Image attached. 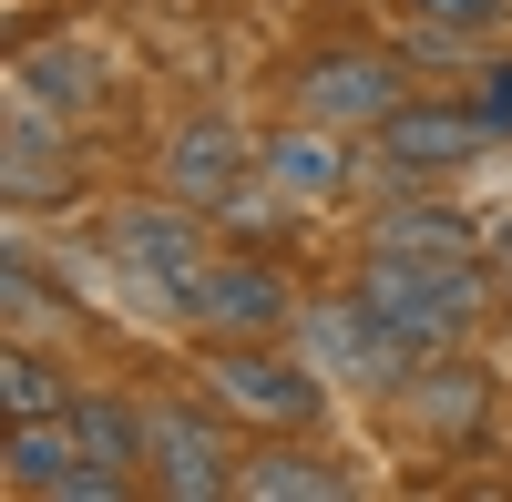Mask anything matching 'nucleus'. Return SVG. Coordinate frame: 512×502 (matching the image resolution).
Wrapping results in <instances>:
<instances>
[{"mask_svg": "<svg viewBox=\"0 0 512 502\" xmlns=\"http://www.w3.org/2000/svg\"><path fill=\"white\" fill-rule=\"evenodd\" d=\"M359 298L369 308H390L400 328H420L431 349H451L461 328H472L492 308V267H482V246L472 257H420V246H369V267H359Z\"/></svg>", "mask_w": 512, "mask_h": 502, "instance_id": "1", "label": "nucleus"}, {"mask_svg": "<svg viewBox=\"0 0 512 502\" xmlns=\"http://www.w3.org/2000/svg\"><path fill=\"white\" fill-rule=\"evenodd\" d=\"M297 339H308V369L328 390H400L420 359H441L420 328H400L390 308H369L359 287H349V298H318L308 318H297Z\"/></svg>", "mask_w": 512, "mask_h": 502, "instance_id": "2", "label": "nucleus"}, {"mask_svg": "<svg viewBox=\"0 0 512 502\" xmlns=\"http://www.w3.org/2000/svg\"><path fill=\"white\" fill-rule=\"evenodd\" d=\"M0 482H11L21 502H113L134 472H123V462H103V451L72 431V410H52V421H11Z\"/></svg>", "mask_w": 512, "mask_h": 502, "instance_id": "3", "label": "nucleus"}, {"mask_svg": "<svg viewBox=\"0 0 512 502\" xmlns=\"http://www.w3.org/2000/svg\"><path fill=\"white\" fill-rule=\"evenodd\" d=\"M103 257L144 287L154 308H185V287L216 267L205 257V236H195V216H185V195H164V205H123V216H103Z\"/></svg>", "mask_w": 512, "mask_h": 502, "instance_id": "4", "label": "nucleus"}, {"mask_svg": "<svg viewBox=\"0 0 512 502\" xmlns=\"http://www.w3.org/2000/svg\"><path fill=\"white\" fill-rule=\"evenodd\" d=\"M205 390H216V410H246V421H267V431H308L328 410V380L308 359H277L267 339H216Z\"/></svg>", "mask_w": 512, "mask_h": 502, "instance_id": "5", "label": "nucleus"}, {"mask_svg": "<svg viewBox=\"0 0 512 502\" xmlns=\"http://www.w3.org/2000/svg\"><path fill=\"white\" fill-rule=\"evenodd\" d=\"M410 103V72H400V52H328V62H308L297 72V113L308 123H328V134H379Z\"/></svg>", "mask_w": 512, "mask_h": 502, "instance_id": "6", "label": "nucleus"}, {"mask_svg": "<svg viewBox=\"0 0 512 502\" xmlns=\"http://www.w3.org/2000/svg\"><path fill=\"white\" fill-rule=\"evenodd\" d=\"M236 462H246V451L205 421V410H185V400H154L144 410V472H154V492L216 502V492H236Z\"/></svg>", "mask_w": 512, "mask_h": 502, "instance_id": "7", "label": "nucleus"}, {"mask_svg": "<svg viewBox=\"0 0 512 502\" xmlns=\"http://www.w3.org/2000/svg\"><path fill=\"white\" fill-rule=\"evenodd\" d=\"M185 318L205 328V339H277L287 328V287H277L267 257H216L185 287Z\"/></svg>", "mask_w": 512, "mask_h": 502, "instance_id": "8", "label": "nucleus"}, {"mask_svg": "<svg viewBox=\"0 0 512 502\" xmlns=\"http://www.w3.org/2000/svg\"><path fill=\"white\" fill-rule=\"evenodd\" d=\"M72 113H52L41 93L11 82V134H0V195L11 205H41V195H72Z\"/></svg>", "mask_w": 512, "mask_h": 502, "instance_id": "9", "label": "nucleus"}, {"mask_svg": "<svg viewBox=\"0 0 512 502\" xmlns=\"http://www.w3.org/2000/svg\"><path fill=\"white\" fill-rule=\"evenodd\" d=\"M482 144H502L482 103H400L379 123V154L400 164V175H451V164H482Z\"/></svg>", "mask_w": 512, "mask_h": 502, "instance_id": "10", "label": "nucleus"}, {"mask_svg": "<svg viewBox=\"0 0 512 502\" xmlns=\"http://www.w3.org/2000/svg\"><path fill=\"white\" fill-rule=\"evenodd\" d=\"M236 185H246V134H236V123H216V113L185 123L175 154H164V195H185V205H226Z\"/></svg>", "mask_w": 512, "mask_h": 502, "instance_id": "11", "label": "nucleus"}, {"mask_svg": "<svg viewBox=\"0 0 512 502\" xmlns=\"http://www.w3.org/2000/svg\"><path fill=\"white\" fill-rule=\"evenodd\" d=\"M256 175H267V195H287V205H328L338 185H349V144H338L328 123L267 134V144H256Z\"/></svg>", "mask_w": 512, "mask_h": 502, "instance_id": "12", "label": "nucleus"}, {"mask_svg": "<svg viewBox=\"0 0 512 502\" xmlns=\"http://www.w3.org/2000/svg\"><path fill=\"white\" fill-rule=\"evenodd\" d=\"M236 492L246 502H338V492H349V472H338L328 462V451H246V462H236Z\"/></svg>", "mask_w": 512, "mask_h": 502, "instance_id": "13", "label": "nucleus"}, {"mask_svg": "<svg viewBox=\"0 0 512 502\" xmlns=\"http://www.w3.org/2000/svg\"><path fill=\"white\" fill-rule=\"evenodd\" d=\"M21 93H41L52 113H93L103 103V52L93 41H41V52H21Z\"/></svg>", "mask_w": 512, "mask_h": 502, "instance_id": "14", "label": "nucleus"}, {"mask_svg": "<svg viewBox=\"0 0 512 502\" xmlns=\"http://www.w3.org/2000/svg\"><path fill=\"white\" fill-rule=\"evenodd\" d=\"M400 410H410L420 431H441V441H461V431L482 421V369H451V359L431 369V359H420L410 380H400Z\"/></svg>", "mask_w": 512, "mask_h": 502, "instance_id": "15", "label": "nucleus"}, {"mask_svg": "<svg viewBox=\"0 0 512 502\" xmlns=\"http://www.w3.org/2000/svg\"><path fill=\"white\" fill-rule=\"evenodd\" d=\"M0 400H11V421H52V410H72L82 390H72L31 339H11V359H0Z\"/></svg>", "mask_w": 512, "mask_h": 502, "instance_id": "16", "label": "nucleus"}, {"mask_svg": "<svg viewBox=\"0 0 512 502\" xmlns=\"http://www.w3.org/2000/svg\"><path fill=\"white\" fill-rule=\"evenodd\" d=\"M369 246H420V257H472L482 226L472 216H451V205H400V216H379Z\"/></svg>", "mask_w": 512, "mask_h": 502, "instance_id": "17", "label": "nucleus"}, {"mask_svg": "<svg viewBox=\"0 0 512 502\" xmlns=\"http://www.w3.org/2000/svg\"><path fill=\"white\" fill-rule=\"evenodd\" d=\"M72 431L93 441L103 462H144V410H123V400H93V390H82V400H72Z\"/></svg>", "mask_w": 512, "mask_h": 502, "instance_id": "18", "label": "nucleus"}, {"mask_svg": "<svg viewBox=\"0 0 512 502\" xmlns=\"http://www.w3.org/2000/svg\"><path fill=\"white\" fill-rule=\"evenodd\" d=\"M410 21H441V31H472V41H492V31L512 21V0H410Z\"/></svg>", "mask_w": 512, "mask_h": 502, "instance_id": "19", "label": "nucleus"}, {"mask_svg": "<svg viewBox=\"0 0 512 502\" xmlns=\"http://www.w3.org/2000/svg\"><path fill=\"white\" fill-rule=\"evenodd\" d=\"M482 123H492V134H512V52H482Z\"/></svg>", "mask_w": 512, "mask_h": 502, "instance_id": "20", "label": "nucleus"}, {"mask_svg": "<svg viewBox=\"0 0 512 502\" xmlns=\"http://www.w3.org/2000/svg\"><path fill=\"white\" fill-rule=\"evenodd\" d=\"M492 267H502V287H512V216L492 226Z\"/></svg>", "mask_w": 512, "mask_h": 502, "instance_id": "21", "label": "nucleus"}]
</instances>
